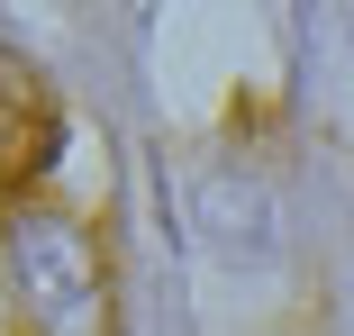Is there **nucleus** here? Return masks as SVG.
Segmentation results:
<instances>
[{"instance_id":"2","label":"nucleus","mask_w":354,"mask_h":336,"mask_svg":"<svg viewBox=\"0 0 354 336\" xmlns=\"http://www.w3.org/2000/svg\"><path fill=\"white\" fill-rule=\"evenodd\" d=\"M64 146V127H55V91L28 73L19 55H0V191H28Z\"/></svg>"},{"instance_id":"1","label":"nucleus","mask_w":354,"mask_h":336,"mask_svg":"<svg viewBox=\"0 0 354 336\" xmlns=\"http://www.w3.org/2000/svg\"><path fill=\"white\" fill-rule=\"evenodd\" d=\"M0 263H10L28 336H109V254H100L91 218L55 209V200H10L0 209Z\"/></svg>"}]
</instances>
